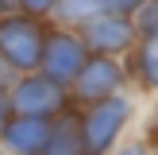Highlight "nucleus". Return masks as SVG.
Returning a JSON list of instances; mask_svg holds the SVG:
<instances>
[{
  "instance_id": "obj_2",
  "label": "nucleus",
  "mask_w": 158,
  "mask_h": 155,
  "mask_svg": "<svg viewBox=\"0 0 158 155\" xmlns=\"http://www.w3.org/2000/svg\"><path fill=\"white\" fill-rule=\"evenodd\" d=\"M50 27L54 23L31 20V16H23L19 8H15V12H4L0 16V66H4L12 78L35 74L39 62H43V46H46Z\"/></svg>"
},
{
  "instance_id": "obj_1",
  "label": "nucleus",
  "mask_w": 158,
  "mask_h": 155,
  "mask_svg": "<svg viewBox=\"0 0 158 155\" xmlns=\"http://www.w3.org/2000/svg\"><path fill=\"white\" fill-rule=\"evenodd\" d=\"M81 113V147L85 155H108L131 136V124L139 116V97L135 93H116V97L100 101V105L77 108Z\"/></svg>"
},
{
  "instance_id": "obj_12",
  "label": "nucleus",
  "mask_w": 158,
  "mask_h": 155,
  "mask_svg": "<svg viewBox=\"0 0 158 155\" xmlns=\"http://www.w3.org/2000/svg\"><path fill=\"white\" fill-rule=\"evenodd\" d=\"M15 108H12V93H8V85H0V136H4V128L12 124Z\"/></svg>"
},
{
  "instance_id": "obj_6",
  "label": "nucleus",
  "mask_w": 158,
  "mask_h": 155,
  "mask_svg": "<svg viewBox=\"0 0 158 155\" xmlns=\"http://www.w3.org/2000/svg\"><path fill=\"white\" fill-rule=\"evenodd\" d=\"M77 35H81V43H85L89 54H97V58H120V62L127 58L131 46L139 43L135 23H131L127 16H112L108 8L97 20H89L85 27H77Z\"/></svg>"
},
{
  "instance_id": "obj_14",
  "label": "nucleus",
  "mask_w": 158,
  "mask_h": 155,
  "mask_svg": "<svg viewBox=\"0 0 158 155\" xmlns=\"http://www.w3.org/2000/svg\"><path fill=\"white\" fill-rule=\"evenodd\" d=\"M154 155H158V147H154Z\"/></svg>"
},
{
  "instance_id": "obj_4",
  "label": "nucleus",
  "mask_w": 158,
  "mask_h": 155,
  "mask_svg": "<svg viewBox=\"0 0 158 155\" xmlns=\"http://www.w3.org/2000/svg\"><path fill=\"white\" fill-rule=\"evenodd\" d=\"M93 54L85 51L81 35L69 27H50V35H46V46H43V62H39V74L50 78L54 85H62V89H69V85L77 82V74L85 70V62H89Z\"/></svg>"
},
{
  "instance_id": "obj_8",
  "label": "nucleus",
  "mask_w": 158,
  "mask_h": 155,
  "mask_svg": "<svg viewBox=\"0 0 158 155\" xmlns=\"http://www.w3.org/2000/svg\"><path fill=\"white\" fill-rule=\"evenodd\" d=\"M46 140H50V120H35V116H12V124L0 136V151L4 155H43Z\"/></svg>"
},
{
  "instance_id": "obj_9",
  "label": "nucleus",
  "mask_w": 158,
  "mask_h": 155,
  "mask_svg": "<svg viewBox=\"0 0 158 155\" xmlns=\"http://www.w3.org/2000/svg\"><path fill=\"white\" fill-rule=\"evenodd\" d=\"M43 155H85V147H81V113L73 105L50 120V140H46Z\"/></svg>"
},
{
  "instance_id": "obj_3",
  "label": "nucleus",
  "mask_w": 158,
  "mask_h": 155,
  "mask_svg": "<svg viewBox=\"0 0 158 155\" xmlns=\"http://www.w3.org/2000/svg\"><path fill=\"white\" fill-rule=\"evenodd\" d=\"M8 93H12L15 116H35V120H54V116H62L73 105V101H69V89L54 85L50 78H43L39 70L15 78V82L8 85Z\"/></svg>"
},
{
  "instance_id": "obj_7",
  "label": "nucleus",
  "mask_w": 158,
  "mask_h": 155,
  "mask_svg": "<svg viewBox=\"0 0 158 155\" xmlns=\"http://www.w3.org/2000/svg\"><path fill=\"white\" fill-rule=\"evenodd\" d=\"M123 70L131 89H139L143 97H158V31L139 35V43L123 58Z\"/></svg>"
},
{
  "instance_id": "obj_15",
  "label": "nucleus",
  "mask_w": 158,
  "mask_h": 155,
  "mask_svg": "<svg viewBox=\"0 0 158 155\" xmlns=\"http://www.w3.org/2000/svg\"><path fill=\"white\" fill-rule=\"evenodd\" d=\"M0 155H4V151H0Z\"/></svg>"
},
{
  "instance_id": "obj_11",
  "label": "nucleus",
  "mask_w": 158,
  "mask_h": 155,
  "mask_svg": "<svg viewBox=\"0 0 158 155\" xmlns=\"http://www.w3.org/2000/svg\"><path fill=\"white\" fill-rule=\"evenodd\" d=\"M108 155H154V144L147 136H127L120 147H112Z\"/></svg>"
},
{
  "instance_id": "obj_10",
  "label": "nucleus",
  "mask_w": 158,
  "mask_h": 155,
  "mask_svg": "<svg viewBox=\"0 0 158 155\" xmlns=\"http://www.w3.org/2000/svg\"><path fill=\"white\" fill-rule=\"evenodd\" d=\"M131 23H135L139 35H151V31H158V0H139V12L131 16Z\"/></svg>"
},
{
  "instance_id": "obj_5",
  "label": "nucleus",
  "mask_w": 158,
  "mask_h": 155,
  "mask_svg": "<svg viewBox=\"0 0 158 155\" xmlns=\"http://www.w3.org/2000/svg\"><path fill=\"white\" fill-rule=\"evenodd\" d=\"M127 70H123L120 58H97L93 54L85 62V70L77 74V82L69 85V101L73 108H89V105H100V101L116 97V93H127Z\"/></svg>"
},
{
  "instance_id": "obj_13",
  "label": "nucleus",
  "mask_w": 158,
  "mask_h": 155,
  "mask_svg": "<svg viewBox=\"0 0 158 155\" xmlns=\"http://www.w3.org/2000/svg\"><path fill=\"white\" fill-rule=\"evenodd\" d=\"M143 136H147V140H151V144L158 147V113H154V120H151V128H147V132H143Z\"/></svg>"
}]
</instances>
